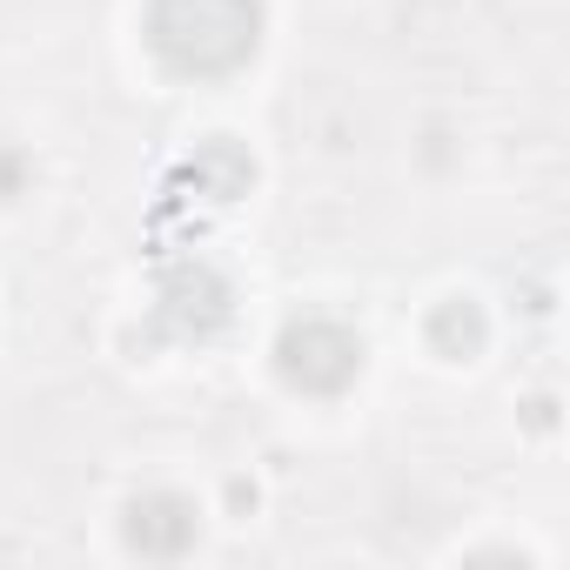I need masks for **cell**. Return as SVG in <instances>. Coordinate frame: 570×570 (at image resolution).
<instances>
[{
  "label": "cell",
  "instance_id": "obj_1",
  "mask_svg": "<svg viewBox=\"0 0 570 570\" xmlns=\"http://www.w3.org/2000/svg\"><path fill=\"white\" fill-rule=\"evenodd\" d=\"M262 0H148L141 41L175 81H228L262 55Z\"/></svg>",
  "mask_w": 570,
  "mask_h": 570
},
{
  "label": "cell",
  "instance_id": "obj_2",
  "mask_svg": "<svg viewBox=\"0 0 570 570\" xmlns=\"http://www.w3.org/2000/svg\"><path fill=\"white\" fill-rule=\"evenodd\" d=\"M363 336L343 323V316H323V309H303L275 330V376L282 390H296V396H343L356 376H363Z\"/></svg>",
  "mask_w": 570,
  "mask_h": 570
},
{
  "label": "cell",
  "instance_id": "obj_3",
  "mask_svg": "<svg viewBox=\"0 0 570 570\" xmlns=\"http://www.w3.org/2000/svg\"><path fill=\"white\" fill-rule=\"evenodd\" d=\"M202 537V503L181 497V490H141L121 503V543L135 557H155V563H175L188 557Z\"/></svg>",
  "mask_w": 570,
  "mask_h": 570
},
{
  "label": "cell",
  "instance_id": "obj_4",
  "mask_svg": "<svg viewBox=\"0 0 570 570\" xmlns=\"http://www.w3.org/2000/svg\"><path fill=\"white\" fill-rule=\"evenodd\" d=\"M235 316V296L228 282L208 268V262H188V268H168L161 275V296H155V323L181 343H208L222 323Z\"/></svg>",
  "mask_w": 570,
  "mask_h": 570
},
{
  "label": "cell",
  "instance_id": "obj_5",
  "mask_svg": "<svg viewBox=\"0 0 570 570\" xmlns=\"http://www.w3.org/2000/svg\"><path fill=\"white\" fill-rule=\"evenodd\" d=\"M181 181H195L208 202H235V195L255 181V161H248V155H242L228 135H208V141H202V148L181 161Z\"/></svg>",
  "mask_w": 570,
  "mask_h": 570
},
{
  "label": "cell",
  "instance_id": "obj_6",
  "mask_svg": "<svg viewBox=\"0 0 570 570\" xmlns=\"http://www.w3.org/2000/svg\"><path fill=\"white\" fill-rule=\"evenodd\" d=\"M423 336H430V350H436V356L463 363V356H476V350L490 343V316H483V303H476V296H443V303L423 316Z\"/></svg>",
  "mask_w": 570,
  "mask_h": 570
}]
</instances>
